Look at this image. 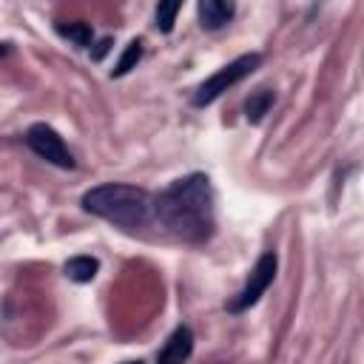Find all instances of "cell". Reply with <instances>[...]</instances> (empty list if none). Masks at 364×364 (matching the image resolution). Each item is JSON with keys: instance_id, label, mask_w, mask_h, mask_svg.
Here are the masks:
<instances>
[{"instance_id": "1", "label": "cell", "mask_w": 364, "mask_h": 364, "mask_svg": "<svg viewBox=\"0 0 364 364\" xmlns=\"http://www.w3.org/2000/svg\"><path fill=\"white\" fill-rule=\"evenodd\" d=\"M154 222L188 245H205L216 233V193L202 171L185 173L154 193Z\"/></svg>"}, {"instance_id": "2", "label": "cell", "mask_w": 364, "mask_h": 364, "mask_svg": "<svg viewBox=\"0 0 364 364\" xmlns=\"http://www.w3.org/2000/svg\"><path fill=\"white\" fill-rule=\"evenodd\" d=\"M82 210L122 230H139L154 222V193L128 182H102L82 193Z\"/></svg>"}, {"instance_id": "3", "label": "cell", "mask_w": 364, "mask_h": 364, "mask_svg": "<svg viewBox=\"0 0 364 364\" xmlns=\"http://www.w3.org/2000/svg\"><path fill=\"white\" fill-rule=\"evenodd\" d=\"M262 51H247V54H239L233 57L230 63H225L222 68H216L210 77H205L196 91L191 94V105L193 108H208L213 105L225 91H230L233 85H239L242 80H247L259 65H262Z\"/></svg>"}, {"instance_id": "4", "label": "cell", "mask_w": 364, "mask_h": 364, "mask_svg": "<svg viewBox=\"0 0 364 364\" xmlns=\"http://www.w3.org/2000/svg\"><path fill=\"white\" fill-rule=\"evenodd\" d=\"M276 273H279V256H276V250H264V253L256 259V264L250 267V273H247L242 290L225 301V310H228L230 316L247 313V310L267 293V287L276 282Z\"/></svg>"}, {"instance_id": "5", "label": "cell", "mask_w": 364, "mask_h": 364, "mask_svg": "<svg viewBox=\"0 0 364 364\" xmlns=\"http://www.w3.org/2000/svg\"><path fill=\"white\" fill-rule=\"evenodd\" d=\"M23 142L28 145V151L40 159H46L48 165L54 168H63V171H74L77 168V159L71 154V148L65 145V139L60 136V131H54L51 125L46 122H34L26 128L23 134Z\"/></svg>"}, {"instance_id": "6", "label": "cell", "mask_w": 364, "mask_h": 364, "mask_svg": "<svg viewBox=\"0 0 364 364\" xmlns=\"http://www.w3.org/2000/svg\"><path fill=\"white\" fill-rule=\"evenodd\" d=\"M193 330L188 324H176L173 333L165 338V344L156 353V364H188L193 355Z\"/></svg>"}, {"instance_id": "7", "label": "cell", "mask_w": 364, "mask_h": 364, "mask_svg": "<svg viewBox=\"0 0 364 364\" xmlns=\"http://www.w3.org/2000/svg\"><path fill=\"white\" fill-rule=\"evenodd\" d=\"M196 14H199V26L205 31H219V28L230 26V20L236 17V3H230V0H199Z\"/></svg>"}, {"instance_id": "8", "label": "cell", "mask_w": 364, "mask_h": 364, "mask_svg": "<svg viewBox=\"0 0 364 364\" xmlns=\"http://www.w3.org/2000/svg\"><path fill=\"white\" fill-rule=\"evenodd\" d=\"M63 273H65L74 284H88V282H94L97 273H100V259L91 256V253H77V256L65 259Z\"/></svg>"}, {"instance_id": "9", "label": "cell", "mask_w": 364, "mask_h": 364, "mask_svg": "<svg viewBox=\"0 0 364 364\" xmlns=\"http://www.w3.org/2000/svg\"><path fill=\"white\" fill-rule=\"evenodd\" d=\"M54 31L63 40H68L74 48H91L94 46V26L85 20H57Z\"/></svg>"}, {"instance_id": "10", "label": "cell", "mask_w": 364, "mask_h": 364, "mask_svg": "<svg viewBox=\"0 0 364 364\" xmlns=\"http://www.w3.org/2000/svg\"><path fill=\"white\" fill-rule=\"evenodd\" d=\"M273 102H276V91H270V88H256V91L245 100V119H247L250 125H259V122L267 117V111L273 108Z\"/></svg>"}, {"instance_id": "11", "label": "cell", "mask_w": 364, "mask_h": 364, "mask_svg": "<svg viewBox=\"0 0 364 364\" xmlns=\"http://www.w3.org/2000/svg\"><path fill=\"white\" fill-rule=\"evenodd\" d=\"M142 54H145V43H142L139 37H134V40L122 48V54H119V60L114 63V68L108 71V77H111V80H119V77L131 74V71L136 68V63L142 60Z\"/></svg>"}, {"instance_id": "12", "label": "cell", "mask_w": 364, "mask_h": 364, "mask_svg": "<svg viewBox=\"0 0 364 364\" xmlns=\"http://www.w3.org/2000/svg\"><path fill=\"white\" fill-rule=\"evenodd\" d=\"M179 9H182V3L179 0H168V3H159L156 6V11H154V26L162 31V34H171L173 31V23H176V14H179Z\"/></svg>"}, {"instance_id": "13", "label": "cell", "mask_w": 364, "mask_h": 364, "mask_svg": "<svg viewBox=\"0 0 364 364\" xmlns=\"http://www.w3.org/2000/svg\"><path fill=\"white\" fill-rule=\"evenodd\" d=\"M111 48H114V37H100V40L91 46V60H94V63H100Z\"/></svg>"}, {"instance_id": "14", "label": "cell", "mask_w": 364, "mask_h": 364, "mask_svg": "<svg viewBox=\"0 0 364 364\" xmlns=\"http://www.w3.org/2000/svg\"><path fill=\"white\" fill-rule=\"evenodd\" d=\"M6 54H11V43H6V40H3V43H0V60H3Z\"/></svg>"}, {"instance_id": "15", "label": "cell", "mask_w": 364, "mask_h": 364, "mask_svg": "<svg viewBox=\"0 0 364 364\" xmlns=\"http://www.w3.org/2000/svg\"><path fill=\"white\" fill-rule=\"evenodd\" d=\"M122 364H145L142 358H131V361H122Z\"/></svg>"}]
</instances>
